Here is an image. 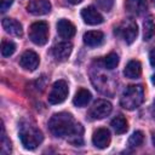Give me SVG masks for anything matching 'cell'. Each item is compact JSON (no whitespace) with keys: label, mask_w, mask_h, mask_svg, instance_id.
<instances>
[{"label":"cell","mask_w":155,"mask_h":155,"mask_svg":"<svg viewBox=\"0 0 155 155\" xmlns=\"http://www.w3.org/2000/svg\"><path fill=\"white\" fill-rule=\"evenodd\" d=\"M151 82L155 85V73H154V74H153V76H151Z\"/></svg>","instance_id":"cell-30"},{"label":"cell","mask_w":155,"mask_h":155,"mask_svg":"<svg viewBox=\"0 0 155 155\" xmlns=\"http://www.w3.org/2000/svg\"><path fill=\"white\" fill-rule=\"evenodd\" d=\"M125 8L132 15H140L147 10V0H126Z\"/></svg>","instance_id":"cell-16"},{"label":"cell","mask_w":155,"mask_h":155,"mask_svg":"<svg viewBox=\"0 0 155 155\" xmlns=\"http://www.w3.org/2000/svg\"><path fill=\"white\" fill-rule=\"evenodd\" d=\"M13 0H0V11L1 12H5L7 11V8L11 7Z\"/></svg>","instance_id":"cell-26"},{"label":"cell","mask_w":155,"mask_h":155,"mask_svg":"<svg viewBox=\"0 0 155 155\" xmlns=\"http://www.w3.org/2000/svg\"><path fill=\"white\" fill-rule=\"evenodd\" d=\"M143 28H144V31H143V38L145 41H150L154 35H155V24H154V21H153V17L151 16H148L143 23Z\"/></svg>","instance_id":"cell-19"},{"label":"cell","mask_w":155,"mask_h":155,"mask_svg":"<svg viewBox=\"0 0 155 155\" xmlns=\"http://www.w3.org/2000/svg\"><path fill=\"white\" fill-rule=\"evenodd\" d=\"M144 140V134L142 131H136L131 134V137L128 138V147L130 148H138L143 144Z\"/></svg>","instance_id":"cell-21"},{"label":"cell","mask_w":155,"mask_h":155,"mask_svg":"<svg viewBox=\"0 0 155 155\" xmlns=\"http://www.w3.org/2000/svg\"><path fill=\"white\" fill-rule=\"evenodd\" d=\"M91 93L86 88H80L78 90V92L75 93L74 96V99H73V103L75 107H79V108H82L85 105H87L91 101Z\"/></svg>","instance_id":"cell-18"},{"label":"cell","mask_w":155,"mask_h":155,"mask_svg":"<svg viewBox=\"0 0 155 155\" xmlns=\"http://www.w3.org/2000/svg\"><path fill=\"white\" fill-rule=\"evenodd\" d=\"M27 10L34 16L47 15L51 11V2L48 0H31L28 4Z\"/></svg>","instance_id":"cell-12"},{"label":"cell","mask_w":155,"mask_h":155,"mask_svg":"<svg viewBox=\"0 0 155 155\" xmlns=\"http://www.w3.org/2000/svg\"><path fill=\"white\" fill-rule=\"evenodd\" d=\"M2 28L5 29L6 33L15 35V36H22V34H23L22 24L13 18H4L2 19Z\"/></svg>","instance_id":"cell-15"},{"label":"cell","mask_w":155,"mask_h":155,"mask_svg":"<svg viewBox=\"0 0 155 155\" xmlns=\"http://www.w3.org/2000/svg\"><path fill=\"white\" fill-rule=\"evenodd\" d=\"M84 42L85 45L90 47H96L103 44L104 41V34L101 30H90L84 34Z\"/></svg>","instance_id":"cell-13"},{"label":"cell","mask_w":155,"mask_h":155,"mask_svg":"<svg viewBox=\"0 0 155 155\" xmlns=\"http://www.w3.org/2000/svg\"><path fill=\"white\" fill-rule=\"evenodd\" d=\"M110 140H111V137H110V132L109 130L107 128H98L93 132V136H92V143L96 148L98 149H105L109 147L110 144Z\"/></svg>","instance_id":"cell-9"},{"label":"cell","mask_w":155,"mask_h":155,"mask_svg":"<svg viewBox=\"0 0 155 155\" xmlns=\"http://www.w3.org/2000/svg\"><path fill=\"white\" fill-rule=\"evenodd\" d=\"M70 4H73V5H78V4H80L82 0H68Z\"/></svg>","instance_id":"cell-28"},{"label":"cell","mask_w":155,"mask_h":155,"mask_svg":"<svg viewBox=\"0 0 155 155\" xmlns=\"http://www.w3.org/2000/svg\"><path fill=\"white\" fill-rule=\"evenodd\" d=\"M153 144H154V147H155V133L153 134Z\"/></svg>","instance_id":"cell-31"},{"label":"cell","mask_w":155,"mask_h":155,"mask_svg":"<svg viewBox=\"0 0 155 155\" xmlns=\"http://www.w3.org/2000/svg\"><path fill=\"white\" fill-rule=\"evenodd\" d=\"M143 99L144 90L142 85H131L124 91L120 98V104L127 110H134L143 103Z\"/></svg>","instance_id":"cell-3"},{"label":"cell","mask_w":155,"mask_h":155,"mask_svg":"<svg viewBox=\"0 0 155 155\" xmlns=\"http://www.w3.org/2000/svg\"><path fill=\"white\" fill-rule=\"evenodd\" d=\"M39 63H40V58L38 56V53L34 52V51H31V50L24 51L22 53L21 58H19V65L23 69L29 70V71L35 70L39 67Z\"/></svg>","instance_id":"cell-8"},{"label":"cell","mask_w":155,"mask_h":155,"mask_svg":"<svg viewBox=\"0 0 155 155\" xmlns=\"http://www.w3.org/2000/svg\"><path fill=\"white\" fill-rule=\"evenodd\" d=\"M48 128L51 133L59 138H67L73 145L82 144V132L84 128L78 124L73 115L69 113H57L53 114L48 121Z\"/></svg>","instance_id":"cell-1"},{"label":"cell","mask_w":155,"mask_h":155,"mask_svg":"<svg viewBox=\"0 0 155 155\" xmlns=\"http://www.w3.org/2000/svg\"><path fill=\"white\" fill-rule=\"evenodd\" d=\"M1 154H10L11 153V142L7 139L5 134L4 125H1V147H0Z\"/></svg>","instance_id":"cell-24"},{"label":"cell","mask_w":155,"mask_h":155,"mask_svg":"<svg viewBox=\"0 0 155 155\" xmlns=\"http://www.w3.org/2000/svg\"><path fill=\"white\" fill-rule=\"evenodd\" d=\"M153 1H154V4H155V0H153Z\"/></svg>","instance_id":"cell-32"},{"label":"cell","mask_w":155,"mask_h":155,"mask_svg":"<svg viewBox=\"0 0 155 155\" xmlns=\"http://www.w3.org/2000/svg\"><path fill=\"white\" fill-rule=\"evenodd\" d=\"M57 33L64 39H70L75 35V25L68 19H59L57 23Z\"/></svg>","instance_id":"cell-14"},{"label":"cell","mask_w":155,"mask_h":155,"mask_svg":"<svg viewBox=\"0 0 155 155\" xmlns=\"http://www.w3.org/2000/svg\"><path fill=\"white\" fill-rule=\"evenodd\" d=\"M29 39L39 46H42L47 42L48 39V25L46 22L39 21L30 25L29 28Z\"/></svg>","instance_id":"cell-5"},{"label":"cell","mask_w":155,"mask_h":155,"mask_svg":"<svg viewBox=\"0 0 155 155\" xmlns=\"http://www.w3.org/2000/svg\"><path fill=\"white\" fill-rule=\"evenodd\" d=\"M115 35L124 40L126 44H132L137 35H138V27L134 21L132 19H124L116 28H115Z\"/></svg>","instance_id":"cell-4"},{"label":"cell","mask_w":155,"mask_h":155,"mask_svg":"<svg viewBox=\"0 0 155 155\" xmlns=\"http://www.w3.org/2000/svg\"><path fill=\"white\" fill-rule=\"evenodd\" d=\"M81 17H82L84 22L86 24H90V25H97V24L103 23V21H104L101 12L93 6H88V7L82 8Z\"/></svg>","instance_id":"cell-11"},{"label":"cell","mask_w":155,"mask_h":155,"mask_svg":"<svg viewBox=\"0 0 155 155\" xmlns=\"http://www.w3.org/2000/svg\"><path fill=\"white\" fill-rule=\"evenodd\" d=\"M71 50H73V45L70 42L62 41V42L56 44L52 47V56L54 57L56 61L64 62V61H67L69 58V56L71 53Z\"/></svg>","instance_id":"cell-10"},{"label":"cell","mask_w":155,"mask_h":155,"mask_svg":"<svg viewBox=\"0 0 155 155\" xmlns=\"http://www.w3.org/2000/svg\"><path fill=\"white\" fill-rule=\"evenodd\" d=\"M111 109L113 107L110 102H108L107 99H98L88 110V116L92 120H102L111 113Z\"/></svg>","instance_id":"cell-7"},{"label":"cell","mask_w":155,"mask_h":155,"mask_svg":"<svg viewBox=\"0 0 155 155\" xmlns=\"http://www.w3.org/2000/svg\"><path fill=\"white\" fill-rule=\"evenodd\" d=\"M124 74L128 79H137V78H139L140 74H142V64H140V62L136 61V59L130 61L127 63L125 70H124Z\"/></svg>","instance_id":"cell-17"},{"label":"cell","mask_w":155,"mask_h":155,"mask_svg":"<svg viewBox=\"0 0 155 155\" xmlns=\"http://www.w3.org/2000/svg\"><path fill=\"white\" fill-rule=\"evenodd\" d=\"M16 51V45L10 41V40H2L1 42V54L4 57H10L15 53Z\"/></svg>","instance_id":"cell-23"},{"label":"cell","mask_w":155,"mask_h":155,"mask_svg":"<svg viewBox=\"0 0 155 155\" xmlns=\"http://www.w3.org/2000/svg\"><path fill=\"white\" fill-rule=\"evenodd\" d=\"M19 139L25 149L33 150L41 144L44 136L42 132L30 122H22L19 126Z\"/></svg>","instance_id":"cell-2"},{"label":"cell","mask_w":155,"mask_h":155,"mask_svg":"<svg viewBox=\"0 0 155 155\" xmlns=\"http://www.w3.org/2000/svg\"><path fill=\"white\" fill-rule=\"evenodd\" d=\"M149 61H150V64L153 67H155V48H153L149 53Z\"/></svg>","instance_id":"cell-27"},{"label":"cell","mask_w":155,"mask_h":155,"mask_svg":"<svg viewBox=\"0 0 155 155\" xmlns=\"http://www.w3.org/2000/svg\"><path fill=\"white\" fill-rule=\"evenodd\" d=\"M103 64H104V68H107L109 70H113L119 64V56L116 53H114V52L107 54L104 57V59H103Z\"/></svg>","instance_id":"cell-22"},{"label":"cell","mask_w":155,"mask_h":155,"mask_svg":"<svg viewBox=\"0 0 155 155\" xmlns=\"http://www.w3.org/2000/svg\"><path fill=\"white\" fill-rule=\"evenodd\" d=\"M111 127L114 128V131L117 133V134H122L127 131L128 128V125H127V121L126 119L122 116V115H117L115 116L113 120H111Z\"/></svg>","instance_id":"cell-20"},{"label":"cell","mask_w":155,"mask_h":155,"mask_svg":"<svg viewBox=\"0 0 155 155\" xmlns=\"http://www.w3.org/2000/svg\"><path fill=\"white\" fill-rule=\"evenodd\" d=\"M151 115H153V117L155 119V101H154V103H153V107H151Z\"/></svg>","instance_id":"cell-29"},{"label":"cell","mask_w":155,"mask_h":155,"mask_svg":"<svg viewBox=\"0 0 155 155\" xmlns=\"http://www.w3.org/2000/svg\"><path fill=\"white\" fill-rule=\"evenodd\" d=\"M68 93H69L68 82L65 80H58L53 84V86L48 93V103L50 104H59L67 99Z\"/></svg>","instance_id":"cell-6"},{"label":"cell","mask_w":155,"mask_h":155,"mask_svg":"<svg viewBox=\"0 0 155 155\" xmlns=\"http://www.w3.org/2000/svg\"><path fill=\"white\" fill-rule=\"evenodd\" d=\"M98 4L104 11H110L113 6V0H98Z\"/></svg>","instance_id":"cell-25"}]
</instances>
